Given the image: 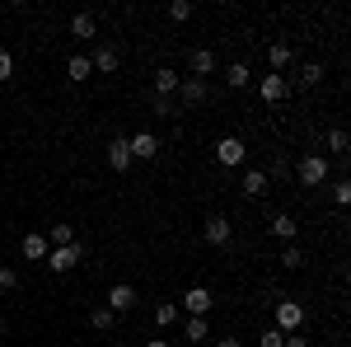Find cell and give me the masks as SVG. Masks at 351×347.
I'll return each mask as SVG.
<instances>
[{
    "label": "cell",
    "mask_w": 351,
    "mask_h": 347,
    "mask_svg": "<svg viewBox=\"0 0 351 347\" xmlns=\"http://www.w3.org/2000/svg\"><path fill=\"white\" fill-rule=\"evenodd\" d=\"M267 192V169H248L243 174V197H263Z\"/></svg>",
    "instance_id": "cell-21"
},
{
    "label": "cell",
    "mask_w": 351,
    "mask_h": 347,
    "mask_svg": "<svg viewBox=\"0 0 351 347\" xmlns=\"http://www.w3.org/2000/svg\"><path fill=\"white\" fill-rule=\"evenodd\" d=\"M188 66H192V80H206V76H216V71H220V61H216L211 47H192Z\"/></svg>",
    "instance_id": "cell-7"
},
{
    "label": "cell",
    "mask_w": 351,
    "mask_h": 347,
    "mask_svg": "<svg viewBox=\"0 0 351 347\" xmlns=\"http://www.w3.org/2000/svg\"><path fill=\"white\" fill-rule=\"evenodd\" d=\"M117 61H122V56H117V47H108V43H99L94 56H89V66H94L99 76H112V71H117Z\"/></svg>",
    "instance_id": "cell-11"
},
{
    "label": "cell",
    "mask_w": 351,
    "mask_h": 347,
    "mask_svg": "<svg viewBox=\"0 0 351 347\" xmlns=\"http://www.w3.org/2000/svg\"><path fill=\"white\" fill-rule=\"evenodd\" d=\"M14 80V56H10V47H0V85Z\"/></svg>",
    "instance_id": "cell-30"
},
{
    "label": "cell",
    "mask_w": 351,
    "mask_h": 347,
    "mask_svg": "<svg viewBox=\"0 0 351 347\" xmlns=\"http://www.w3.org/2000/svg\"><path fill=\"white\" fill-rule=\"evenodd\" d=\"M127 146H132V160H155V155H160V141H155L150 132L127 136Z\"/></svg>",
    "instance_id": "cell-9"
},
{
    "label": "cell",
    "mask_w": 351,
    "mask_h": 347,
    "mask_svg": "<svg viewBox=\"0 0 351 347\" xmlns=\"http://www.w3.org/2000/svg\"><path fill=\"white\" fill-rule=\"evenodd\" d=\"M71 38H99V19H94L89 10H80V14L71 19Z\"/></svg>",
    "instance_id": "cell-18"
},
{
    "label": "cell",
    "mask_w": 351,
    "mask_h": 347,
    "mask_svg": "<svg viewBox=\"0 0 351 347\" xmlns=\"http://www.w3.org/2000/svg\"><path fill=\"white\" fill-rule=\"evenodd\" d=\"M104 150H108V169H112V174H127V169L136 164V160H132V146H127V136H112Z\"/></svg>",
    "instance_id": "cell-6"
},
{
    "label": "cell",
    "mask_w": 351,
    "mask_h": 347,
    "mask_svg": "<svg viewBox=\"0 0 351 347\" xmlns=\"http://www.w3.org/2000/svg\"><path fill=\"white\" fill-rule=\"evenodd\" d=\"M347 146H351L347 127H332V132H328V150H332V155H347Z\"/></svg>",
    "instance_id": "cell-27"
},
{
    "label": "cell",
    "mask_w": 351,
    "mask_h": 347,
    "mask_svg": "<svg viewBox=\"0 0 351 347\" xmlns=\"http://www.w3.org/2000/svg\"><path fill=\"white\" fill-rule=\"evenodd\" d=\"M84 258H89V244L75 240V244H66V249H52V254H47V272H71V267H80Z\"/></svg>",
    "instance_id": "cell-2"
},
{
    "label": "cell",
    "mask_w": 351,
    "mask_h": 347,
    "mask_svg": "<svg viewBox=\"0 0 351 347\" xmlns=\"http://www.w3.org/2000/svg\"><path fill=\"white\" fill-rule=\"evenodd\" d=\"M47 254H52L47 235H24V258L28 263H47Z\"/></svg>",
    "instance_id": "cell-14"
},
{
    "label": "cell",
    "mask_w": 351,
    "mask_h": 347,
    "mask_svg": "<svg viewBox=\"0 0 351 347\" xmlns=\"http://www.w3.org/2000/svg\"><path fill=\"white\" fill-rule=\"evenodd\" d=\"M295 174H300V183H304V188H324V179H328V160H324V155H304Z\"/></svg>",
    "instance_id": "cell-4"
},
{
    "label": "cell",
    "mask_w": 351,
    "mask_h": 347,
    "mask_svg": "<svg viewBox=\"0 0 351 347\" xmlns=\"http://www.w3.org/2000/svg\"><path fill=\"white\" fill-rule=\"evenodd\" d=\"M267 61H271V71H276V76H281V71H291V61H295L291 43H271V47H267Z\"/></svg>",
    "instance_id": "cell-17"
},
{
    "label": "cell",
    "mask_w": 351,
    "mask_h": 347,
    "mask_svg": "<svg viewBox=\"0 0 351 347\" xmlns=\"http://www.w3.org/2000/svg\"><path fill=\"white\" fill-rule=\"evenodd\" d=\"M183 333H188V343H206V338H211V320H202V315H188Z\"/></svg>",
    "instance_id": "cell-20"
},
{
    "label": "cell",
    "mask_w": 351,
    "mask_h": 347,
    "mask_svg": "<svg viewBox=\"0 0 351 347\" xmlns=\"http://www.w3.org/2000/svg\"><path fill=\"white\" fill-rule=\"evenodd\" d=\"M89 76H94V66H89V56H71V61H66V80H71V85H84Z\"/></svg>",
    "instance_id": "cell-19"
},
{
    "label": "cell",
    "mask_w": 351,
    "mask_h": 347,
    "mask_svg": "<svg viewBox=\"0 0 351 347\" xmlns=\"http://www.w3.org/2000/svg\"><path fill=\"white\" fill-rule=\"evenodd\" d=\"M216 160L225 164V169H239V164L248 160V146H243L239 136H220L216 141Z\"/></svg>",
    "instance_id": "cell-3"
},
{
    "label": "cell",
    "mask_w": 351,
    "mask_h": 347,
    "mask_svg": "<svg viewBox=\"0 0 351 347\" xmlns=\"http://www.w3.org/2000/svg\"><path fill=\"white\" fill-rule=\"evenodd\" d=\"M332 202H337V207H347V202H351V183H347V179L332 183Z\"/></svg>",
    "instance_id": "cell-31"
},
{
    "label": "cell",
    "mask_w": 351,
    "mask_h": 347,
    "mask_svg": "<svg viewBox=\"0 0 351 347\" xmlns=\"http://www.w3.org/2000/svg\"><path fill=\"white\" fill-rule=\"evenodd\" d=\"M19 287V272L14 267H0V291H14Z\"/></svg>",
    "instance_id": "cell-33"
},
{
    "label": "cell",
    "mask_w": 351,
    "mask_h": 347,
    "mask_svg": "<svg viewBox=\"0 0 351 347\" xmlns=\"http://www.w3.org/2000/svg\"><path fill=\"white\" fill-rule=\"evenodd\" d=\"M80 235H75V225H47V244L52 249H66V244H75Z\"/></svg>",
    "instance_id": "cell-23"
},
{
    "label": "cell",
    "mask_w": 351,
    "mask_h": 347,
    "mask_svg": "<svg viewBox=\"0 0 351 347\" xmlns=\"http://www.w3.org/2000/svg\"><path fill=\"white\" fill-rule=\"evenodd\" d=\"M183 310H188V315H202V320H206V315L216 310V300H211V291H206V287H192V291L183 295Z\"/></svg>",
    "instance_id": "cell-8"
},
{
    "label": "cell",
    "mask_w": 351,
    "mask_h": 347,
    "mask_svg": "<svg viewBox=\"0 0 351 347\" xmlns=\"http://www.w3.org/2000/svg\"><path fill=\"white\" fill-rule=\"evenodd\" d=\"M155 324H160V328L178 324V300H160V305H155Z\"/></svg>",
    "instance_id": "cell-24"
},
{
    "label": "cell",
    "mask_w": 351,
    "mask_h": 347,
    "mask_svg": "<svg viewBox=\"0 0 351 347\" xmlns=\"http://www.w3.org/2000/svg\"><path fill=\"white\" fill-rule=\"evenodd\" d=\"M178 99H183L188 108L206 104V80H178Z\"/></svg>",
    "instance_id": "cell-16"
},
{
    "label": "cell",
    "mask_w": 351,
    "mask_h": 347,
    "mask_svg": "<svg viewBox=\"0 0 351 347\" xmlns=\"http://www.w3.org/2000/svg\"><path fill=\"white\" fill-rule=\"evenodd\" d=\"M202 235H206L211 249H225V244L234 240V225H230V216H206V230Z\"/></svg>",
    "instance_id": "cell-5"
},
{
    "label": "cell",
    "mask_w": 351,
    "mask_h": 347,
    "mask_svg": "<svg viewBox=\"0 0 351 347\" xmlns=\"http://www.w3.org/2000/svg\"><path fill=\"white\" fill-rule=\"evenodd\" d=\"M145 347H169V338H150V343H145Z\"/></svg>",
    "instance_id": "cell-37"
},
{
    "label": "cell",
    "mask_w": 351,
    "mask_h": 347,
    "mask_svg": "<svg viewBox=\"0 0 351 347\" xmlns=\"http://www.w3.org/2000/svg\"><path fill=\"white\" fill-rule=\"evenodd\" d=\"M248 80H253V76H248L243 61H230V66H225V85H230V89H248Z\"/></svg>",
    "instance_id": "cell-22"
},
{
    "label": "cell",
    "mask_w": 351,
    "mask_h": 347,
    "mask_svg": "<svg viewBox=\"0 0 351 347\" xmlns=\"http://www.w3.org/2000/svg\"><path fill=\"white\" fill-rule=\"evenodd\" d=\"M271 320H276V324H271L276 333H300V328H304V305L286 295V300H276V310H271Z\"/></svg>",
    "instance_id": "cell-1"
},
{
    "label": "cell",
    "mask_w": 351,
    "mask_h": 347,
    "mask_svg": "<svg viewBox=\"0 0 351 347\" xmlns=\"http://www.w3.org/2000/svg\"><path fill=\"white\" fill-rule=\"evenodd\" d=\"M178 80H183V76H173V66L155 71V99H173V94H178Z\"/></svg>",
    "instance_id": "cell-15"
},
{
    "label": "cell",
    "mask_w": 351,
    "mask_h": 347,
    "mask_svg": "<svg viewBox=\"0 0 351 347\" xmlns=\"http://www.w3.org/2000/svg\"><path fill=\"white\" fill-rule=\"evenodd\" d=\"M286 89H291V85H286V76H276V71L258 80V94H263L267 104H281V99H286Z\"/></svg>",
    "instance_id": "cell-12"
},
{
    "label": "cell",
    "mask_w": 351,
    "mask_h": 347,
    "mask_svg": "<svg viewBox=\"0 0 351 347\" xmlns=\"http://www.w3.org/2000/svg\"><path fill=\"white\" fill-rule=\"evenodd\" d=\"M281 347H309V343H304L300 333H286V338H281Z\"/></svg>",
    "instance_id": "cell-35"
},
{
    "label": "cell",
    "mask_w": 351,
    "mask_h": 347,
    "mask_svg": "<svg viewBox=\"0 0 351 347\" xmlns=\"http://www.w3.org/2000/svg\"><path fill=\"white\" fill-rule=\"evenodd\" d=\"M281 338H286V333H276V328H263V333H258V347H281Z\"/></svg>",
    "instance_id": "cell-34"
},
{
    "label": "cell",
    "mask_w": 351,
    "mask_h": 347,
    "mask_svg": "<svg viewBox=\"0 0 351 347\" xmlns=\"http://www.w3.org/2000/svg\"><path fill=\"white\" fill-rule=\"evenodd\" d=\"M216 347H243V338H220Z\"/></svg>",
    "instance_id": "cell-36"
},
{
    "label": "cell",
    "mask_w": 351,
    "mask_h": 347,
    "mask_svg": "<svg viewBox=\"0 0 351 347\" xmlns=\"http://www.w3.org/2000/svg\"><path fill=\"white\" fill-rule=\"evenodd\" d=\"M169 19H173V24H188L192 19V0H173V5H169Z\"/></svg>",
    "instance_id": "cell-29"
},
{
    "label": "cell",
    "mask_w": 351,
    "mask_h": 347,
    "mask_svg": "<svg viewBox=\"0 0 351 347\" xmlns=\"http://www.w3.org/2000/svg\"><path fill=\"white\" fill-rule=\"evenodd\" d=\"M89 324H94V328H99V333H112V328H117V315H112L108 305H99V310H94V315H89Z\"/></svg>",
    "instance_id": "cell-25"
},
{
    "label": "cell",
    "mask_w": 351,
    "mask_h": 347,
    "mask_svg": "<svg viewBox=\"0 0 351 347\" xmlns=\"http://www.w3.org/2000/svg\"><path fill=\"white\" fill-rule=\"evenodd\" d=\"M150 113H155V117H173V99H155V94H150Z\"/></svg>",
    "instance_id": "cell-32"
},
{
    "label": "cell",
    "mask_w": 351,
    "mask_h": 347,
    "mask_svg": "<svg viewBox=\"0 0 351 347\" xmlns=\"http://www.w3.org/2000/svg\"><path fill=\"white\" fill-rule=\"evenodd\" d=\"M281 263L291 267V272H295V267H304V254H300V244H281Z\"/></svg>",
    "instance_id": "cell-28"
},
{
    "label": "cell",
    "mask_w": 351,
    "mask_h": 347,
    "mask_svg": "<svg viewBox=\"0 0 351 347\" xmlns=\"http://www.w3.org/2000/svg\"><path fill=\"white\" fill-rule=\"evenodd\" d=\"M132 305H136V287H127V282H117V287L108 291V310H112V315H127Z\"/></svg>",
    "instance_id": "cell-13"
},
{
    "label": "cell",
    "mask_w": 351,
    "mask_h": 347,
    "mask_svg": "<svg viewBox=\"0 0 351 347\" xmlns=\"http://www.w3.org/2000/svg\"><path fill=\"white\" fill-rule=\"evenodd\" d=\"M267 230H271V235H276L281 244H295V235H300V225H295V216H291V212H276Z\"/></svg>",
    "instance_id": "cell-10"
},
{
    "label": "cell",
    "mask_w": 351,
    "mask_h": 347,
    "mask_svg": "<svg viewBox=\"0 0 351 347\" xmlns=\"http://www.w3.org/2000/svg\"><path fill=\"white\" fill-rule=\"evenodd\" d=\"M300 85H309V89L324 85V66H319V61H304V66H300Z\"/></svg>",
    "instance_id": "cell-26"
}]
</instances>
